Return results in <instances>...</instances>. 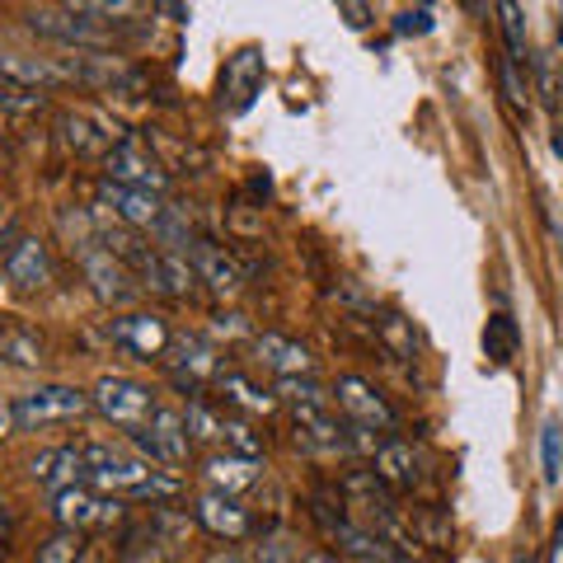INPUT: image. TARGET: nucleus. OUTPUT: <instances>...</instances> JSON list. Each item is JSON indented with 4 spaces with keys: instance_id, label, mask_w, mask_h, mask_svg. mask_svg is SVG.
Returning <instances> with one entry per match:
<instances>
[{
    "instance_id": "nucleus-1",
    "label": "nucleus",
    "mask_w": 563,
    "mask_h": 563,
    "mask_svg": "<svg viewBox=\"0 0 563 563\" xmlns=\"http://www.w3.org/2000/svg\"><path fill=\"white\" fill-rule=\"evenodd\" d=\"M85 484L99 488V493H122V498H141V503H165L179 493V479L151 470V461H136L128 451H113V446H85Z\"/></svg>"
},
{
    "instance_id": "nucleus-2",
    "label": "nucleus",
    "mask_w": 563,
    "mask_h": 563,
    "mask_svg": "<svg viewBox=\"0 0 563 563\" xmlns=\"http://www.w3.org/2000/svg\"><path fill=\"white\" fill-rule=\"evenodd\" d=\"M95 409V395L76 390V385H38L20 399H10V413H14V428L24 432H38V428H57V422H76Z\"/></svg>"
},
{
    "instance_id": "nucleus-3",
    "label": "nucleus",
    "mask_w": 563,
    "mask_h": 563,
    "mask_svg": "<svg viewBox=\"0 0 563 563\" xmlns=\"http://www.w3.org/2000/svg\"><path fill=\"white\" fill-rule=\"evenodd\" d=\"M29 29L47 43H62V47H76V52H113V29L90 20V14H76V10H29Z\"/></svg>"
},
{
    "instance_id": "nucleus-4",
    "label": "nucleus",
    "mask_w": 563,
    "mask_h": 563,
    "mask_svg": "<svg viewBox=\"0 0 563 563\" xmlns=\"http://www.w3.org/2000/svg\"><path fill=\"white\" fill-rule=\"evenodd\" d=\"M132 446L141 451V461L151 465H184L188 461V418L174 413V409H155L151 422H141V428H132Z\"/></svg>"
},
{
    "instance_id": "nucleus-5",
    "label": "nucleus",
    "mask_w": 563,
    "mask_h": 563,
    "mask_svg": "<svg viewBox=\"0 0 563 563\" xmlns=\"http://www.w3.org/2000/svg\"><path fill=\"white\" fill-rule=\"evenodd\" d=\"M95 409L109 422H118V428L132 432V428H141V422H151V413L161 409V404H155V395L132 376H103L95 385Z\"/></svg>"
},
{
    "instance_id": "nucleus-6",
    "label": "nucleus",
    "mask_w": 563,
    "mask_h": 563,
    "mask_svg": "<svg viewBox=\"0 0 563 563\" xmlns=\"http://www.w3.org/2000/svg\"><path fill=\"white\" fill-rule=\"evenodd\" d=\"M103 179L113 184H128V188H141V192H169V174L161 169L155 155H146L136 141H113L109 155H103Z\"/></svg>"
},
{
    "instance_id": "nucleus-7",
    "label": "nucleus",
    "mask_w": 563,
    "mask_h": 563,
    "mask_svg": "<svg viewBox=\"0 0 563 563\" xmlns=\"http://www.w3.org/2000/svg\"><path fill=\"white\" fill-rule=\"evenodd\" d=\"M52 517H57L62 531H95V526H109L118 521V498L99 493L90 484H76V488H62L57 503H52Z\"/></svg>"
},
{
    "instance_id": "nucleus-8",
    "label": "nucleus",
    "mask_w": 563,
    "mask_h": 563,
    "mask_svg": "<svg viewBox=\"0 0 563 563\" xmlns=\"http://www.w3.org/2000/svg\"><path fill=\"white\" fill-rule=\"evenodd\" d=\"M70 85H90V90H141V70L128 66L113 52H76V57H62Z\"/></svg>"
},
{
    "instance_id": "nucleus-9",
    "label": "nucleus",
    "mask_w": 563,
    "mask_h": 563,
    "mask_svg": "<svg viewBox=\"0 0 563 563\" xmlns=\"http://www.w3.org/2000/svg\"><path fill=\"white\" fill-rule=\"evenodd\" d=\"M80 263H85V277H90V287L103 306H128L136 301L141 282L132 277V268L122 263L113 250H99V244H90V250H80Z\"/></svg>"
},
{
    "instance_id": "nucleus-10",
    "label": "nucleus",
    "mask_w": 563,
    "mask_h": 563,
    "mask_svg": "<svg viewBox=\"0 0 563 563\" xmlns=\"http://www.w3.org/2000/svg\"><path fill=\"white\" fill-rule=\"evenodd\" d=\"M99 211H113V221H122L128 231H151V225L165 217V202L155 198V192L103 179L99 184Z\"/></svg>"
},
{
    "instance_id": "nucleus-11",
    "label": "nucleus",
    "mask_w": 563,
    "mask_h": 563,
    "mask_svg": "<svg viewBox=\"0 0 563 563\" xmlns=\"http://www.w3.org/2000/svg\"><path fill=\"white\" fill-rule=\"evenodd\" d=\"M0 85H10V90H57V85H70V76H66V62L57 57L0 52Z\"/></svg>"
},
{
    "instance_id": "nucleus-12",
    "label": "nucleus",
    "mask_w": 563,
    "mask_h": 563,
    "mask_svg": "<svg viewBox=\"0 0 563 563\" xmlns=\"http://www.w3.org/2000/svg\"><path fill=\"white\" fill-rule=\"evenodd\" d=\"M333 399H339V409L352 418V428H372V432L376 428L380 432L395 428V409L366 380H357V376H343L339 385H333Z\"/></svg>"
},
{
    "instance_id": "nucleus-13",
    "label": "nucleus",
    "mask_w": 563,
    "mask_h": 563,
    "mask_svg": "<svg viewBox=\"0 0 563 563\" xmlns=\"http://www.w3.org/2000/svg\"><path fill=\"white\" fill-rule=\"evenodd\" d=\"M263 90V52L258 47H240L231 62H225L221 76V103L231 113H244L254 103V95Z\"/></svg>"
},
{
    "instance_id": "nucleus-14",
    "label": "nucleus",
    "mask_w": 563,
    "mask_h": 563,
    "mask_svg": "<svg viewBox=\"0 0 563 563\" xmlns=\"http://www.w3.org/2000/svg\"><path fill=\"white\" fill-rule=\"evenodd\" d=\"M29 474L38 479L43 488L62 493V488H76L85 484V474H90V465H85V446H52V451H38L29 461Z\"/></svg>"
},
{
    "instance_id": "nucleus-15",
    "label": "nucleus",
    "mask_w": 563,
    "mask_h": 563,
    "mask_svg": "<svg viewBox=\"0 0 563 563\" xmlns=\"http://www.w3.org/2000/svg\"><path fill=\"white\" fill-rule=\"evenodd\" d=\"M109 333L118 347H128L146 362L165 357V347H169V329H165V320H155V314H122V320L109 324Z\"/></svg>"
},
{
    "instance_id": "nucleus-16",
    "label": "nucleus",
    "mask_w": 563,
    "mask_h": 563,
    "mask_svg": "<svg viewBox=\"0 0 563 563\" xmlns=\"http://www.w3.org/2000/svg\"><path fill=\"white\" fill-rule=\"evenodd\" d=\"M5 277H10L20 291H43L47 282H52V254H47V244L33 240V235H24L20 244H10V254H5Z\"/></svg>"
},
{
    "instance_id": "nucleus-17",
    "label": "nucleus",
    "mask_w": 563,
    "mask_h": 563,
    "mask_svg": "<svg viewBox=\"0 0 563 563\" xmlns=\"http://www.w3.org/2000/svg\"><path fill=\"white\" fill-rule=\"evenodd\" d=\"M258 474H263V465L254 461V455H240V451L211 455V461L202 465V479L211 484V493H231V498H240L244 488H254Z\"/></svg>"
},
{
    "instance_id": "nucleus-18",
    "label": "nucleus",
    "mask_w": 563,
    "mask_h": 563,
    "mask_svg": "<svg viewBox=\"0 0 563 563\" xmlns=\"http://www.w3.org/2000/svg\"><path fill=\"white\" fill-rule=\"evenodd\" d=\"M198 526H207L221 540H244L250 536V512L231 498V493H202L198 498Z\"/></svg>"
},
{
    "instance_id": "nucleus-19",
    "label": "nucleus",
    "mask_w": 563,
    "mask_h": 563,
    "mask_svg": "<svg viewBox=\"0 0 563 563\" xmlns=\"http://www.w3.org/2000/svg\"><path fill=\"white\" fill-rule=\"evenodd\" d=\"M188 263H192V273H198V282H207L217 296H235L240 291V268L225 258V250H217V244L192 240L188 244Z\"/></svg>"
},
{
    "instance_id": "nucleus-20",
    "label": "nucleus",
    "mask_w": 563,
    "mask_h": 563,
    "mask_svg": "<svg viewBox=\"0 0 563 563\" xmlns=\"http://www.w3.org/2000/svg\"><path fill=\"white\" fill-rule=\"evenodd\" d=\"M254 352H258V362L273 366L277 376H310V372H314L310 347L296 343V339H282V333H258Z\"/></svg>"
},
{
    "instance_id": "nucleus-21",
    "label": "nucleus",
    "mask_w": 563,
    "mask_h": 563,
    "mask_svg": "<svg viewBox=\"0 0 563 563\" xmlns=\"http://www.w3.org/2000/svg\"><path fill=\"white\" fill-rule=\"evenodd\" d=\"M324 526L333 531V540L343 544V554H352V559H362V563H395V544H385L376 531H366V526H357V521H347V517H324Z\"/></svg>"
},
{
    "instance_id": "nucleus-22",
    "label": "nucleus",
    "mask_w": 563,
    "mask_h": 563,
    "mask_svg": "<svg viewBox=\"0 0 563 563\" xmlns=\"http://www.w3.org/2000/svg\"><path fill=\"white\" fill-rule=\"evenodd\" d=\"M165 352H174V376H179L184 385H202L207 376H221L217 372V347H211L207 339H179Z\"/></svg>"
},
{
    "instance_id": "nucleus-23",
    "label": "nucleus",
    "mask_w": 563,
    "mask_h": 563,
    "mask_svg": "<svg viewBox=\"0 0 563 563\" xmlns=\"http://www.w3.org/2000/svg\"><path fill=\"white\" fill-rule=\"evenodd\" d=\"M376 474H380V484H390V488H413L418 484V455L409 442H380L376 446Z\"/></svg>"
},
{
    "instance_id": "nucleus-24",
    "label": "nucleus",
    "mask_w": 563,
    "mask_h": 563,
    "mask_svg": "<svg viewBox=\"0 0 563 563\" xmlns=\"http://www.w3.org/2000/svg\"><path fill=\"white\" fill-rule=\"evenodd\" d=\"M62 141L76 155H109V132H95L99 128V113H62Z\"/></svg>"
},
{
    "instance_id": "nucleus-25",
    "label": "nucleus",
    "mask_w": 563,
    "mask_h": 563,
    "mask_svg": "<svg viewBox=\"0 0 563 563\" xmlns=\"http://www.w3.org/2000/svg\"><path fill=\"white\" fill-rule=\"evenodd\" d=\"M517 343H521V333H517L512 314H488V324H484V357L493 366H507L517 357Z\"/></svg>"
},
{
    "instance_id": "nucleus-26",
    "label": "nucleus",
    "mask_w": 563,
    "mask_h": 563,
    "mask_svg": "<svg viewBox=\"0 0 563 563\" xmlns=\"http://www.w3.org/2000/svg\"><path fill=\"white\" fill-rule=\"evenodd\" d=\"M62 5L76 14H90L99 24H128L136 14H146V0H62Z\"/></svg>"
},
{
    "instance_id": "nucleus-27",
    "label": "nucleus",
    "mask_w": 563,
    "mask_h": 563,
    "mask_svg": "<svg viewBox=\"0 0 563 563\" xmlns=\"http://www.w3.org/2000/svg\"><path fill=\"white\" fill-rule=\"evenodd\" d=\"M0 362L14 366H38L43 362V339L24 324H5V347H0Z\"/></svg>"
},
{
    "instance_id": "nucleus-28",
    "label": "nucleus",
    "mask_w": 563,
    "mask_h": 563,
    "mask_svg": "<svg viewBox=\"0 0 563 563\" xmlns=\"http://www.w3.org/2000/svg\"><path fill=\"white\" fill-rule=\"evenodd\" d=\"M498 5V24H503V38H507V57H512L517 66L531 62V52H526V14L517 0H493Z\"/></svg>"
},
{
    "instance_id": "nucleus-29",
    "label": "nucleus",
    "mask_w": 563,
    "mask_h": 563,
    "mask_svg": "<svg viewBox=\"0 0 563 563\" xmlns=\"http://www.w3.org/2000/svg\"><path fill=\"white\" fill-rule=\"evenodd\" d=\"M217 385H221V395H225V399L240 404V409H250V413H268V409H273V395H263L258 385H250L240 372H221Z\"/></svg>"
},
{
    "instance_id": "nucleus-30",
    "label": "nucleus",
    "mask_w": 563,
    "mask_h": 563,
    "mask_svg": "<svg viewBox=\"0 0 563 563\" xmlns=\"http://www.w3.org/2000/svg\"><path fill=\"white\" fill-rule=\"evenodd\" d=\"M540 465H544V484L563 479V428L559 422H544V432H540Z\"/></svg>"
},
{
    "instance_id": "nucleus-31",
    "label": "nucleus",
    "mask_w": 563,
    "mask_h": 563,
    "mask_svg": "<svg viewBox=\"0 0 563 563\" xmlns=\"http://www.w3.org/2000/svg\"><path fill=\"white\" fill-rule=\"evenodd\" d=\"M277 395L287 399V404H333V395L324 390L320 380H310V376H282L277 380Z\"/></svg>"
},
{
    "instance_id": "nucleus-32",
    "label": "nucleus",
    "mask_w": 563,
    "mask_h": 563,
    "mask_svg": "<svg viewBox=\"0 0 563 563\" xmlns=\"http://www.w3.org/2000/svg\"><path fill=\"white\" fill-rule=\"evenodd\" d=\"M80 559V531H57L47 544H38L33 563H76Z\"/></svg>"
},
{
    "instance_id": "nucleus-33",
    "label": "nucleus",
    "mask_w": 563,
    "mask_h": 563,
    "mask_svg": "<svg viewBox=\"0 0 563 563\" xmlns=\"http://www.w3.org/2000/svg\"><path fill=\"white\" fill-rule=\"evenodd\" d=\"M254 563H306V554H301V544H296L291 536H268L254 550Z\"/></svg>"
},
{
    "instance_id": "nucleus-34",
    "label": "nucleus",
    "mask_w": 563,
    "mask_h": 563,
    "mask_svg": "<svg viewBox=\"0 0 563 563\" xmlns=\"http://www.w3.org/2000/svg\"><path fill=\"white\" fill-rule=\"evenodd\" d=\"M188 437H198V442H221V437H225V418L207 413V404H192V409H188Z\"/></svg>"
},
{
    "instance_id": "nucleus-35",
    "label": "nucleus",
    "mask_w": 563,
    "mask_h": 563,
    "mask_svg": "<svg viewBox=\"0 0 563 563\" xmlns=\"http://www.w3.org/2000/svg\"><path fill=\"white\" fill-rule=\"evenodd\" d=\"M432 29H437V20H432V10H422V5L395 14V38H428Z\"/></svg>"
},
{
    "instance_id": "nucleus-36",
    "label": "nucleus",
    "mask_w": 563,
    "mask_h": 563,
    "mask_svg": "<svg viewBox=\"0 0 563 563\" xmlns=\"http://www.w3.org/2000/svg\"><path fill=\"white\" fill-rule=\"evenodd\" d=\"M380 329H385V343H390V347H399L404 357H413V333H409V324H404L399 314H390V320H385Z\"/></svg>"
},
{
    "instance_id": "nucleus-37",
    "label": "nucleus",
    "mask_w": 563,
    "mask_h": 563,
    "mask_svg": "<svg viewBox=\"0 0 563 563\" xmlns=\"http://www.w3.org/2000/svg\"><path fill=\"white\" fill-rule=\"evenodd\" d=\"M536 62V70H540V95H544V103H550V109H554V103H559V80H554V57H544V52H540V57H531Z\"/></svg>"
},
{
    "instance_id": "nucleus-38",
    "label": "nucleus",
    "mask_w": 563,
    "mask_h": 563,
    "mask_svg": "<svg viewBox=\"0 0 563 563\" xmlns=\"http://www.w3.org/2000/svg\"><path fill=\"white\" fill-rule=\"evenodd\" d=\"M333 5H339L347 29H366V24H372V0H333Z\"/></svg>"
},
{
    "instance_id": "nucleus-39",
    "label": "nucleus",
    "mask_w": 563,
    "mask_h": 563,
    "mask_svg": "<svg viewBox=\"0 0 563 563\" xmlns=\"http://www.w3.org/2000/svg\"><path fill=\"white\" fill-rule=\"evenodd\" d=\"M225 437H231V446H235L240 455H254V461H258L263 442H254V437H250V428H244V422H225Z\"/></svg>"
},
{
    "instance_id": "nucleus-40",
    "label": "nucleus",
    "mask_w": 563,
    "mask_h": 563,
    "mask_svg": "<svg viewBox=\"0 0 563 563\" xmlns=\"http://www.w3.org/2000/svg\"><path fill=\"white\" fill-rule=\"evenodd\" d=\"M503 85H507V99H512L517 109H526V85H521V76H517V62H512V57L503 62Z\"/></svg>"
},
{
    "instance_id": "nucleus-41",
    "label": "nucleus",
    "mask_w": 563,
    "mask_h": 563,
    "mask_svg": "<svg viewBox=\"0 0 563 563\" xmlns=\"http://www.w3.org/2000/svg\"><path fill=\"white\" fill-rule=\"evenodd\" d=\"M550 563H563V517L554 526V544H550Z\"/></svg>"
},
{
    "instance_id": "nucleus-42",
    "label": "nucleus",
    "mask_w": 563,
    "mask_h": 563,
    "mask_svg": "<svg viewBox=\"0 0 563 563\" xmlns=\"http://www.w3.org/2000/svg\"><path fill=\"white\" fill-rule=\"evenodd\" d=\"M5 540H10V507L0 498V550H5Z\"/></svg>"
},
{
    "instance_id": "nucleus-43",
    "label": "nucleus",
    "mask_w": 563,
    "mask_h": 563,
    "mask_svg": "<svg viewBox=\"0 0 563 563\" xmlns=\"http://www.w3.org/2000/svg\"><path fill=\"white\" fill-rule=\"evenodd\" d=\"M10 422H14V413H10V404L0 409V437H10Z\"/></svg>"
},
{
    "instance_id": "nucleus-44",
    "label": "nucleus",
    "mask_w": 563,
    "mask_h": 563,
    "mask_svg": "<svg viewBox=\"0 0 563 563\" xmlns=\"http://www.w3.org/2000/svg\"><path fill=\"white\" fill-rule=\"evenodd\" d=\"M306 563H339L333 554H306Z\"/></svg>"
},
{
    "instance_id": "nucleus-45",
    "label": "nucleus",
    "mask_w": 563,
    "mask_h": 563,
    "mask_svg": "<svg viewBox=\"0 0 563 563\" xmlns=\"http://www.w3.org/2000/svg\"><path fill=\"white\" fill-rule=\"evenodd\" d=\"M465 10L470 14H484V0H465Z\"/></svg>"
},
{
    "instance_id": "nucleus-46",
    "label": "nucleus",
    "mask_w": 563,
    "mask_h": 563,
    "mask_svg": "<svg viewBox=\"0 0 563 563\" xmlns=\"http://www.w3.org/2000/svg\"><path fill=\"white\" fill-rule=\"evenodd\" d=\"M554 155H563V132H554Z\"/></svg>"
},
{
    "instance_id": "nucleus-47",
    "label": "nucleus",
    "mask_w": 563,
    "mask_h": 563,
    "mask_svg": "<svg viewBox=\"0 0 563 563\" xmlns=\"http://www.w3.org/2000/svg\"><path fill=\"white\" fill-rule=\"evenodd\" d=\"M0 347H5V320H0Z\"/></svg>"
},
{
    "instance_id": "nucleus-48",
    "label": "nucleus",
    "mask_w": 563,
    "mask_h": 563,
    "mask_svg": "<svg viewBox=\"0 0 563 563\" xmlns=\"http://www.w3.org/2000/svg\"><path fill=\"white\" fill-rule=\"evenodd\" d=\"M517 563H536V559H531V554H526V559H517Z\"/></svg>"
},
{
    "instance_id": "nucleus-49",
    "label": "nucleus",
    "mask_w": 563,
    "mask_h": 563,
    "mask_svg": "<svg viewBox=\"0 0 563 563\" xmlns=\"http://www.w3.org/2000/svg\"><path fill=\"white\" fill-rule=\"evenodd\" d=\"M418 5H422V10H428V5H432V0H418Z\"/></svg>"
},
{
    "instance_id": "nucleus-50",
    "label": "nucleus",
    "mask_w": 563,
    "mask_h": 563,
    "mask_svg": "<svg viewBox=\"0 0 563 563\" xmlns=\"http://www.w3.org/2000/svg\"><path fill=\"white\" fill-rule=\"evenodd\" d=\"M395 563H418V559H395Z\"/></svg>"
},
{
    "instance_id": "nucleus-51",
    "label": "nucleus",
    "mask_w": 563,
    "mask_h": 563,
    "mask_svg": "<svg viewBox=\"0 0 563 563\" xmlns=\"http://www.w3.org/2000/svg\"><path fill=\"white\" fill-rule=\"evenodd\" d=\"M136 563H155V559H136Z\"/></svg>"
},
{
    "instance_id": "nucleus-52",
    "label": "nucleus",
    "mask_w": 563,
    "mask_h": 563,
    "mask_svg": "<svg viewBox=\"0 0 563 563\" xmlns=\"http://www.w3.org/2000/svg\"><path fill=\"white\" fill-rule=\"evenodd\" d=\"M559 38H563V24H559Z\"/></svg>"
}]
</instances>
